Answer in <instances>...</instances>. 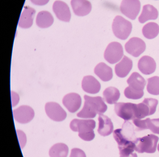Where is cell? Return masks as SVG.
Segmentation results:
<instances>
[{
  "label": "cell",
  "instance_id": "9a60e30c",
  "mask_svg": "<svg viewBox=\"0 0 159 157\" xmlns=\"http://www.w3.org/2000/svg\"><path fill=\"white\" fill-rule=\"evenodd\" d=\"M71 5L74 13L78 16H85L92 10V4L87 0H71Z\"/></svg>",
  "mask_w": 159,
  "mask_h": 157
},
{
  "label": "cell",
  "instance_id": "d6a6232c",
  "mask_svg": "<svg viewBox=\"0 0 159 157\" xmlns=\"http://www.w3.org/2000/svg\"><path fill=\"white\" fill-rule=\"evenodd\" d=\"M70 157H86L83 150L79 148H73L71 150Z\"/></svg>",
  "mask_w": 159,
  "mask_h": 157
},
{
  "label": "cell",
  "instance_id": "52a82bcc",
  "mask_svg": "<svg viewBox=\"0 0 159 157\" xmlns=\"http://www.w3.org/2000/svg\"><path fill=\"white\" fill-rule=\"evenodd\" d=\"M140 2L139 0H123L121 3V12L131 20H134L139 14Z\"/></svg>",
  "mask_w": 159,
  "mask_h": 157
},
{
  "label": "cell",
  "instance_id": "7c38bea8",
  "mask_svg": "<svg viewBox=\"0 0 159 157\" xmlns=\"http://www.w3.org/2000/svg\"><path fill=\"white\" fill-rule=\"evenodd\" d=\"M82 100L80 95L70 93L66 95L63 99V104L69 112L74 113L80 107Z\"/></svg>",
  "mask_w": 159,
  "mask_h": 157
},
{
  "label": "cell",
  "instance_id": "8992f818",
  "mask_svg": "<svg viewBox=\"0 0 159 157\" xmlns=\"http://www.w3.org/2000/svg\"><path fill=\"white\" fill-rule=\"evenodd\" d=\"M114 110L117 116L125 121L135 119L136 104L131 103H118L114 106Z\"/></svg>",
  "mask_w": 159,
  "mask_h": 157
},
{
  "label": "cell",
  "instance_id": "f1b7e54d",
  "mask_svg": "<svg viewBox=\"0 0 159 157\" xmlns=\"http://www.w3.org/2000/svg\"><path fill=\"white\" fill-rule=\"evenodd\" d=\"M124 95L126 98L129 99H139L142 98L144 95V92L136 91L128 86L125 90Z\"/></svg>",
  "mask_w": 159,
  "mask_h": 157
},
{
  "label": "cell",
  "instance_id": "4316f807",
  "mask_svg": "<svg viewBox=\"0 0 159 157\" xmlns=\"http://www.w3.org/2000/svg\"><path fill=\"white\" fill-rule=\"evenodd\" d=\"M143 36L148 39L156 38L159 33V26L155 23H149L145 25L142 29Z\"/></svg>",
  "mask_w": 159,
  "mask_h": 157
},
{
  "label": "cell",
  "instance_id": "cb8c5ba5",
  "mask_svg": "<svg viewBox=\"0 0 159 157\" xmlns=\"http://www.w3.org/2000/svg\"><path fill=\"white\" fill-rule=\"evenodd\" d=\"M52 16L49 12L43 11L40 12L37 16L36 24L41 28H46L51 26L53 23Z\"/></svg>",
  "mask_w": 159,
  "mask_h": 157
},
{
  "label": "cell",
  "instance_id": "8fae6325",
  "mask_svg": "<svg viewBox=\"0 0 159 157\" xmlns=\"http://www.w3.org/2000/svg\"><path fill=\"white\" fill-rule=\"evenodd\" d=\"M70 128L73 132L85 133L93 131L96 122L93 119H74L70 123Z\"/></svg>",
  "mask_w": 159,
  "mask_h": 157
},
{
  "label": "cell",
  "instance_id": "e0dca14e",
  "mask_svg": "<svg viewBox=\"0 0 159 157\" xmlns=\"http://www.w3.org/2000/svg\"><path fill=\"white\" fill-rule=\"evenodd\" d=\"M98 132L101 136H107L113 132V125L111 119L107 116L100 114L98 116Z\"/></svg>",
  "mask_w": 159,
  "mask_h": 157
},
{
  "label": "cell",
  "instance_id": "4fadbf2b",
  "mask_svg": "<svg viewBox=\"0 0 159 157\" xmlns=\"http://www.w3.org/2000/svg\"><path fill=\"white\" fill-rule=\"evenodd\" d=\"M53 10L59 20L64 22H69L71 15L69 8L65 2L60 1L55 2L53 5Z\"/></svg>",
  "mask_w": 159,
  "mask_h": 157
},
{
  "label": "cell",
  "instance_id": "4dcf8cb0",
  "mask_svg": "<svg viewBox=\"0 0 159 157\" xmlns=\"http://www.w3.org/2000/svg\"><path fill=\"white\" fill-rule=\"evenodd\" d=\"M134 123L137 131H141L147 129V119L145 120H140V119H133Z\"/></svg>",
  "mask_w": 159,
  "mask_h": 157
},
{
  "label": "cell",
  "instance_id": "7a4b0ae2",
  "mask_svg": "<svg viewBox=\"0 0 159 157\" xmlns=\"http://www.w3.org/2000/svg\"><path fill=\"white\" fill-rule=\"evenodd\" d=\"M159 137L153 134H149L135 140V150L138 153H153L156 151Z\"/></svg>",
  "mask_w": 159,
  "mask_h": 157
},
{
  "label": "cell",
  "instance_id": "3957f363",
  "mask_svg": "<svg viewBox=\"0 0 159 157\" xmlns=\"http://www.w3.org/2000/svg\"><path fill=\"white\" fill-rule=\"evenodd\" d=\"M112 29L115 37L120 39H126L131 34L132 25L131 22L120 16H116L113 20Z\"/></svg>",
  "mask_w": 159,
  "mask_h": 157
},
{
  "label": "cell",
  "instance_id": "ba28073f",
  "mask_svg": "<svg viewBox=\"0 0 159 157\" xmlns=\"http://www.w3.org/2000/svg\"><path fill=\"white\" fill-rule=\"evenodd\" d=\"M45 110L47 116L55 121H62L66 118V112L59 104L55 102L46 103Z\"/></svg>",
  "mask_w": 159,
  "mask_h": 157
},
{
  "label": "cell",
  "instance_id": "277c9868",
  "mask_svg": "<svg viewBox=\"0 0 159 157\" xmlns=\"http://www.w3.org/2000/svg\"><path fill=\"white\" fill-rule=\"evenodd\" d=\"M158 101L152 98H145L142 103L136 104L135 119H142L155 113Z\"/></svg>",
  "mask_w": 159,
  "mask_h": 157
},
{
  "label": "cell",
  "instance_id": "30bf717a",
  "mask_svg": "<svg viewBox=\"0 0 159 157\" xmlns=\"http://www.w3.org/2000/svg\"><path fill=\"white\" fill-rule=\"evenodd\" d=\"M15 119L21 123H26L31 121L35 116V112L32 108L27 105H22L13 110Z\"/></svg>",
  "mask_w": 159,
  "mask_h": 157
},
{
  "label": "cell",
  "instance_id": "44dd1931",
  "mask_svg": "<svg viewBox=\"0 0 159 157\" xmlns=\"http://www.w3.org/2000/svg\"><path fill=\"white\" fill-rule=\"evenodd\" d=\"M127 83L129 87L134 90L142 91L145 88L146 84L145 79L138 72H134L128 78Z\"/></svg>",
  "mask_w": 159,
  "mask_h": 157
},
{
  "label": "cell",
  "instance_id": "d4e9b609",
  "mask_svg": "<svg viewBox=\"0 0 159 157\" xmlns=\"http://www.w3.org/2000/svg\"><path fill=\"white\" fill-rule=\"evenodd\" d=\"M103 97L107 103L110 105L115 104L120 96V91L114 87H109L103 92Z\"/></svg>",
  "mask_w": 159,
  "mask_h": 157
},
{
  "label": "cell",
  "instance_id": "484cf974",
  "mask_svg": "<svg viewBox=\"0 0 159 157\" xmlns=\"http://www.w3.org/2000/svg\"><path fill=\"white\" fill-rule=\"evenodd\" d=\"M68 151L67 145L64 143H57L50 149L49 155L50 157H67Z\"/></svg>",
  "mask_w": 159,
  "mask_h": 157
},
{
  "label": "cell",
  "instance_id": "ac0fdd59",
  "mask_svg": "<svg viewBox=\"0 0 159 157\" xmlns=\"http://www.w3.org/2000/svg\"><path fill=\"white\" fill-rule=\"evenodd\" d=\"M132 68L133 61L131 59L125 56L121 61L115 66V73L119 78H125L129 74Z\"/></svg>",
  "mask_w": 159,
  "mask_h": 157
},
{
  "label": "cell",
  "instance_id": "9c48e42d",
  "mask_svg": "<svg viewBox=\"0 0 159 157\" xmlns=\"http://www.w3.org/2000/svg\"><path fill=\"white\" fill-rule=\"evenodd\" d=\"M125 51L134 57H138L146 50V43L138 38H131L125 45Z\"/></svg>",
  "mask_w": 159,
  "mask_h": 157
},
{
  "label": "cell",
  "instance_id": "7402d4cb",
  "mask_svg": "<svg viewBox=\"0 0 159 157\" xmlns=\"http://www.w3.org/2000/svg\"><path fill=\"white\" fill-rule=\"evenodd\" d=\"M158 16L157 9L152 5L148 4L143 6L142 13L139 17V21L141 24H144L148 20H155Z\"/></svg>",
  "mask_w": 159,
  "mask_h": 157
},
{
  "label": "cell",
  "instance_id": "836d02e7",
  "mask_svg": "<svg viewBox=\"0 0 159 157\" xmlns=\"http://www.w3.org/2000/svg\"><path fill=\"white\" fill-rule=\"evenodd\" d=\"M30 1L35 5H39V6L45 5L49 1V0H30Z\"/></svg>",
  "mask_w": 159,
  "mask_h": 157
},
{
  "label": "cell",
  "instance_id": "6da1fadb",
  "mask_svg": "<svg viewBox=\"0 0 159 157\" xmlns=\"http://www.w3.org/2000/svg\"><path fill=\"white\" fill-rule=\"evenodd\" d=\"M84 105L80 111L77 114V117L84 119H93L97 114H103L107 111V106L101 96L92 97L84 96Z\"/></svg>",
  "mask_w": 159,
  "mask_h": 157
},
{
  "label": "cell",
  "instance_id": "5bb4252c",
  "mask_svg": "<svg viewBox=\"0 0 159 157\" xmlns=\"http://www.w3.org/2000/svg\"><path fill=\"white\" fill-rule=\"evenodd\" d=\"M138 67L143 74L150 75L155 71L156 64L152 57L144 56L139 61Z\"/></svg>",
  "mask_w": 159,
  "mask_h": 157
},
{
  "label": "cell",
  "instance_id": "5b68a950",
  "mask_svg": "<svg viewBox=\"0 0 159 157\" xmlns=\"http://www.w3.org/2000/svg\"><path fill=\"white\" fill-rule=\"evenodd\" d=\"M124 55L122 46L119 43H111L106 48L104 58L110 64H114L120 61Z\"/></svg>",
  "mask_w": 159,
  "mask_h": 157
},
{
  "label": "cell",
  "instance_id": "83f0119b",
  "mask_svg": "<svg viewBox=\"0 0 159 157\" xmlns=\"http://www.w3.org/2000/svg\"><path fill=\"white\" fill-rule=\"evenodd\" d=\"M147 89L148 92L153 95H159V77L154 76L147 79Z\"/></svg>",
  "mask_w": 159,
  "mask_h": 157
},
{
  "label": "cell",
  "instance_id": "603a6c76",
  "mask_svg": "<svg viewBox=\"0 0 159 157\" xmlns=\"http://www.w3.org/2000/svg\"><path fill=\"white\" fill-rule=\"evenodd\" d=\"M120 150V157H137L136 153L134 152L135 148L134 141H128L118 145Z\"/></svg>",
  "mask_w": 159,
  "mask_h": 157
},
{
  "label": "cell",
  "instance_id": "d6986e66",
  "mask_svg": "<svg viewBox=\"0 0 159 157\" xmlns=\"http://www.w3.org/2000/svg\"><path fill=\"white\" fill-rule=\"evenodd\" d=\"M35 13L36 11L33 8L26 7L20 16L18 23L19 26L24 29L30 28L33 24Z\"/></svg>",
  "mask_w": 159,
  "mask_h": 157
},
{
  "label": "cell",
  "instance_id": "e575fe53",
  "mask_svg": "<svg viewBox=\"0 0 159 157\" xmlns=\"http://www.w3.org/2000/svg\"><path fill=\"white\" fill-rule=\"evenodd\" d=\"M158 148V151H159V144H158V148Z\"/></svg>",
  "mask_w": 159,
  "mask_h": 157
},
{
  "label": "cell",
  "instance_id": "f546056e",
  "mask_svg": "<svg viewBox=\"0 0 159 157\" xmlns=\"http://www.w3.org/2000/svg\"><path fill=\"white\" fill-rule=\"evenodd\" d=\"M147 119V129H149L155 134H159V119Z\"/></svg>",
  "mask_w": 159,
  "mask_h": 157
},
{
  "label": "cell",
  "instance_id": "2e32d148",
  "mask_svg": "<svg viewBox=\"0 0 159 157\" xmlns=\"http://www.w3.org/2000/svg\"><path fill=\"white\" fill-rule=\"evenodd\" d=\"M82 88L88 93L96 94L100 91L101 85L94 77L87 76L83 78L82 82Z\"/></svg>",
  "mask_w": 159,
  "mask_h": 157
},
{
  "label": "cell",
  "instance_id": "ffe728a7",
  "mask_svg": "<svg viewBox=\"0 0 159 157\" xmlns=\"http://www.w3.org/2000/svg\"><path fill=\"white\" fill-rule=\"evenodd\" d=\"M94 73L104 82L109 81L113 77L112 69L104 63H100L95 67Z\"/></svg>",
  "mask_w": 159,
  "mask_h": 157
},
{
  "label": "cell",
  "instance_id": "1f68e13d",
  "mask_svg": "<svg viewBox=\"0 0 159 157\" xmlns=\"http://www.w3.org/2000/svg\"><path fill=\"white\" fill-rule=\"evenodd\" d=\"M79 136L83 140L86 141H90L93 140L95 137L94 131L85 133H79Z\"/></svg>",
  "mask_w": 159,
  "mask_h": 157
}]
</instances>
